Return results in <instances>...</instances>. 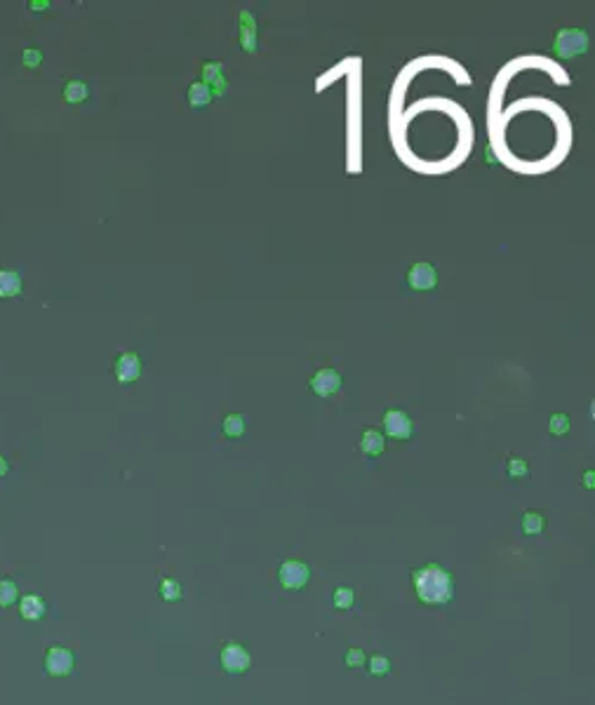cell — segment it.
I'll use <instances>...</instances> for the list:
<instances>
[{
	"label": "cell",
	"mask_w": 595,
	"mask_h": 705,
	"mask_svg": "<svg viewBox=\"0 0 595 705\" xmlns=\"http://www.w3.org/2000/svg\"><path fill=\"white\" fill-rule=\"evenodd\" d=\"M414 590L424 604H447L454 597V578L440 564H426L414 574Z\"/></svg>",
	"instance_id": "1"
},
{
	"label": "cell",
	"mask_w": 595,
	"mask_h": 705,
	"mask_svg": "<svg viewBox=\"0 0 595 705\" xmlns=\"http://www.w3.org/2000/svg\"><path fill=\"white\" fill-rule=\"evenodd\" d=\"M553 50L557 59H572L584 55L589 50V33L584 28H560L555 33Z\"/></svg>",
	"instance_id": "2"
},
{
	"label": "cell",
	"mask_w": 595,
	"mask_h": 705,
	"mask_svg": "<svg viewBox=\"0 0 595 705\" xmlns=\"http://www.w3.org/2000/svg\"><path fill=\"white\" fill-rule=\"evenodd\" d=\"M219 660H222V667L229 675H242L252 667V656H249V651L245 646L233 644V642L224 646L222 653H219Z\"/></svg>",
	"instance_id": "3"
},
{
	"label": "cell",
	"mask_w": 595,
	"mask_h": 705,
	"mask_svg": "<svg viewBox=\"0 0 595 705\" xmlns=\"http://www.w3.org/2000/svg\"><path fill=\"white\" fill-rule=\"evenodd\" d=\"M76 667V656L66 646H50L45 653V672L52 677H66Z\"/></svg>",
	"instance_id": "4"
},
{
	"label": "cell",
	"mask_w": 595,
	"mask_h": 705,
	"mask_svg": "<svg viewBox=\"0 0 595 705\" xmlns=\"http://www.w3.org/2000/svg\"><path fill=\"white\" fill-rule=\"evenodd\" d=\"M278 578H280L283 588L288 590H301L308 578H311V569H308L306 562H299V560H285L278 569Z\"/></svg>",
	"instance_id": "5"
},
{
	"label": "cell",
	"mask_w": 595,
	"mask_h": 705,
	"mask_svg": "<svg viewBox=\"0 0 595 705\" xmlns=\"http://www.w3.org/2000/svg\"><path fill=\"white\" fill-rule=\"evenodd\" d=\"M113 374H115V379H118V384H123V386L135 384V381H139V377H142V357L132 350L120 352L113 365Z\"/></svg>",
	"instance_id": "6"
},
{
	"label": "cell",
	"mask_w": 595,
	"mask_h": 705,
	"mask_svg": "<svg viewBox=\"0 0 595 705\" xmlns=\"http://www.w3.org/2000/svg\"><path fill=\"white\" fill-rule=\"evenodd\" d=\"M384 430H386V435L393 440H409L414 432V423H412V418L407 416V411L388 409L384 414Z\"/></svg>",
	"instance_id": "7"
},
{
	"label": "cell",
	"mask_w": 595,
	"mask_h": 705,
	"mask_svg": "<svg viewBox=\"0 0 595 705\" xmlns=\"http://www.w3.org/2000/svg\"><path fill=\"white\" fill-rule=\"evenodd\" d=\"M407 285L414 292H431V290H436V285H438V270H436V266H431V263H426V261L414 263V266L409 268V273H407Z\"/></svg>",
	"instance_id": "8"
},
{
	"label": "cell",
	"mask_w": 595,
	"mask_h": 705,
	"mask_svg": "<svg viewBox=\"0 0 595 705\" xmlns=\"http://www.w3.org/2000/svg\"><path fill=\"white\" fill-rule=\"evenodd\" d=\"M341 374L336 369H320L313 374L311 379V391L318 395V398H329L341 388Z\"/></svg>",
	"instance_id": "9"
},
{
	"label": "cell",
	"mask_w": 595,
	"mask_h": 705,
	"mask_svg": "<svg viewBox=\"0 0 595 705\" xmlns=\"http://www.w3.org/2000/svg\"><path fill=\"white\" fill-rule=\"evenodd\" d=\"M240 47L245 52H256V19L249 10L240 12Z\"/></svg>",
	"instance_id": "10"
},
{
	"label": "cell",
	"mask_w": 595,
	"mask_h": 705,
	"mask_svg": "<svg viewBox=\"0 0 595 705\" xmlns=\"http://www.w3.org/2000/svg\"><path fill=\"white\" fill-rule=\"evenodd\" d=\"M24 290V280L17 270L0 268V299H14Z\"/></svg>",
	"instance_id": "11"
},
{
	"label": "cell",
	"mask_w": 595,
	"mask_h": 705,
	"mask_svg": "<svg viewBox=\"0 0 595 705\" xmlns=\"http://www.w3.org/2000/svg\"><path fill=\"white\" fill-rule=\"evenodd\" d=\"M47 607H45V600L38 597V595H24L19 602V614L24 616L26 621H40L45 616Z\"/></svg>",
	"instance_id": "12"
},
{
	"label": "cell",
	"mask_w": 595,
	"mask_h": 705,
	"mask_svg": "<svg viewBox=\"0 0 595 705\" xmlns=\"http://www.w3.org/2000/svg\"><path fill=\"white\" fill-rule=\"evenodd\" d=\"M384 447H386V437L374 428H367L363 432V437H360V449H363L367 457H379V454L384 452Z\"/></svg>",
	"instance_id": "13"
},
{
	"label": "cell",
	"mask_w": 595,
	"mask_h": 705,
	"mask_svg": "<svg viewBox=\"0 0 595 705\" xmlns=\"http://www.w3.org/2000/svg\"><path fill=\"white\" fill-rule=\"evenodd\" d=\"M212 99H215V94H212L210 85H205L203 80H196V83L188 87V104H191V108L208 106Z\"/></svg>",
	"instance_id": "14"
},
{
	"label": "cell",
	"mask_w": 595,
	"mask_h": 705,
	"mask_svg": "<svg viewBox=\"0 0 595 705\" xmlns=\"http://www.w3.org/2000/svg\"><path fill=\"white\" fill-rule=\"evenodd\" d=\"M90 97V87H87L83 80H69L64 85V99L69 104H83V101Z\"/></svg>",
	"instance_id": "15"
},
{
	"label": "cell",
	"mask_w": 595,
	"mask_h": 705,
	"mask_svg": "<svg viewBox=\"0 0 595 705\" xmlns=\"http://www.w3.org/2000/svg\"><path fill=\"white\" fill-rule=\"evenodd\" d=\"M222 430H224V435H226V437L238 440V437L245 435V430H247V418L242 416V414H229V416L224 418Z\"/></svg>",
	"instance_id": "16"
},
{
	"label": "cell",
	"mask_w": 595,
	"mask_h": 705,
	"mask_svg": "<svg viewBox=\"0 0 595 705\" xmlns=\"http://www.w3.org/2000/svg\"><path fill=\"white\" fill-rule=\"evenodd\" d=\"M19 597V588L12 578H0V607H12Z\"/></svg>",
	"instance_id": "17"
},
{
	"label": "cell",
	"mask_w": 595,
	"mask_h": 705,
	"mask_svg": "<svg viewBox=\"0 0 595 705\" xmlns=\"http://www.w3.org/2000/svg\"><path fill=\"white\" fill-rule=\"evenodd\" d=\"M158 590H160V597L165 602H179L183 597L181 585H179V581H174V578H163Z\"/></svg>",
	"instance_id": "18"
},
{
	"label": "cell",
	"mask_w": 595,
	"mask_h": 705,
	"mask_svg": "<svg viewBox=\"0 0 595 705\" xmlns=\"http://www.w3.org/2000/svg\"><path fill=\"white\" fill-rule=\"evenodd\" d=\"M543 527H546V520H543V515H539V512H525L523 515V532L527 536L541 534Z\"/></svg>",
	"instance_id": "19"
},
{
	"label": "cell",
	"mask_w": 595,
	"mask_h": 705,
	"mask_svg": "<svg viewBox=\"0 0 595 705\" xmlns=\"http://www.w3.org/2000/svg\"><path fill=\"white\" fill-rule=\"evenodd\" d=\"M367 670H370V675H374V677H384V675L391 672V660H388V656H372L370 660H367Z\"/></svg>",
	"instance_id": "20"
},
{
	"label": "cell",
	"mask_w": 595,
	"mask_h": 705,
	"mask_svg": "<svg viewBox=\"0 0 595 705\" xmlns=\"http://www.w3.org/2000/svg\"><path fill=\"white\" fill-rule=\"evenodd\" d=\"M353 600H356V592L351 590V588H336L334 595H332V604L336 609H341V612H346V609L353 607Z\"/></svg>",
	"instance_id": "21"
},
{
	"label": "cell",
	"mask_w": 595,
	"mask_h": 705,
	"mask_svg": "<svg viewBox=\"0 0 595 705\" xmlns=\"http://www.w3.org/2000/svg\"><path fill=\"white\" fill-rule=\"evenodd\" d=\"M219 78H224V66L219 62H208L203 66V83L205 85H215Z\"/></svg>",
	"instance_id": "22"
},
{
	"label": "cell",
	"mask_w": 595,
	"mask_h": 705,
	"mask_svg": "<svg viewBox=\"0 0 595 705\" xmlns=\"http://www.w3.org/2000/svg\"><path fill=\"white\" fill-rule=\"evenodd\" d=\"M548 430L557 437L567 435L570 432V416L567 414H553L550 416V421H548Z\"/></svg>",
	"instance_id": "23"
},
{
	"label": "cell",
	"mask_w": 595,
	"mask_h": 705,
	"mask_svg": "<svg viewBox=\"0 0 595 705\" xmlns=\"http://www.w3.org/2000/svg\"><path fill=\"white\" fill-rule=\"evenodd\" d=\"M21 62H24L26 69H40L42 52H40L38 47H26L24 52H21Z\"/></svg>",
	"instance_id": "24"
},
{
	"label": "cell",
	"mask_w": 595,
	"mask_h": 705,
	"mask_svg": "<svg viewBox=\"0 0 595 705\" xmlns=\"http://www.w3.org/2000/svg\"><path fill=\"white\" fill-rule=\"evenodd\" d=\"M509 475L513 477V480H520V477H527L530 475V466H527V461L525 459H511L509 461Z\"/></svg>",
	"instance_id": "25"
},
{
	"label": "cell",
	"mask_w": 595,
	"mask_h": 705,
	"mask_svg": "<svg viewBox=\"0 0 595 705\" xmlns=\"http://www.w3.org/2000/svg\"><path fill=\"white\" fill-rule=\"evenodd\" d=\"M346 665L348 667H363L367 663V658H365V651L363 649H358V646H353V649H348L346 651Z\"/></svg>",
	"instance_id": "26"
},
{
	"label": "cell",
	"mask_w": 595,
	"mask_h": 705,
	"mask_svg": "<svg viewBox=\"0 0 595 705\" xmlns=\"http://www.w3.org/2000/svg\"><path fill=\"white\" fill-rule=\"evenodd\" d=\"M50 7V0H31L28 3V10L31 12H42V10H47Z\"/></svg>",
	"instance_id": "27"
},
{
	"label": "cell",
	"mask_w": 595,
	"mask_h": 705,
	"mask_svg": "<svg viewBox=\"0 0 595 705\" xmlns=\"http://www.w3.org/2000/svg\"><path fill=\"white\" fill-rule=\"evenodd\" d=\"M7 473H10V464H7L5 457H0V477H5Z\"/></svg>",
	"instance_id": "28"
},
{
	"label": "cell",
	"mask_w": 595,
	"mask_h": 705,
	"mask_svg": "<svg viewBox=\"0 0 595 705\" xmlns=\"http://www.w3.org/2000/svg\"><path fill=\"white\" fill-rule=\"evenodd\" d=\"M584 480H586V487L593 489V470H586V473H584Z\"/></svg>",
	"instance_id": "29"
}]
</instances>
